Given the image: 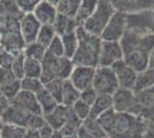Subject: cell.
I'll return each instance as SVG.
<instances>
[{
    "label": "cell",
    "instance_id": "cell-20",
    "mask_svg": "<svg viewBox=\"0 0 154 138\" xmlns=\"http://www.w3.org/2000/svg\"><path fill=\"white\" fill-rule=\"evenodd\" d=\"M36 96H37V99H38L39 106H40V108H42L43 115L50 114V113L53 112V111L60 105V103H59L58 100L46 90L45 86H44L40 91L37 92Z\"/></svg>",
    "mask_w": 154,
    "mask_h": 138
},
{
    "label": "cell",
    "instance_id": "cell-39",
    "mask_svg": "<svg viewBox=\"0 0 154 138\" xmlns=\"http://www.w3.org/2000/svg\"><path fill=\"white\" fill-rule=\"evenodd\" d=\"M46 124V121L44 115H36V114H31L30 118L26 122V129L29 130H39L42 129L44 125Z\"/></svg>",
    "mask_w": 154,
    "mask_h": 138
},
{
    "label": "cell",
    "instance_id": "cell-16",
    "mask_svg": "<svg viewBox=\"0 0 154 138\" xmlns=\"http://www.w3.org/2000/svg\"><path fill=\"white\" fill-rule=\"evenodd\" d=\"M32 14L42 26H53L58 16V11L57 6L50 2L48 0H42L33 9Z\"/></svg>",
    "mask_w": 154,
    "mask_h": 138
},
{
    "label": "cell",
    "instance_id": "cell-54",
    "mask_svg": "<svg viewBox=\"0 0 154 138\" xmlns=\"http://www.w3.org/2000/svg\"><path fill=\"white\" fill-rule=\"evenodd\" d=\"M0 1H1V0H0Z\"/></svg>",
    "mask_w": 154,
    "mask_h": 138
},
{
    "label": "cell",
    "instance_id": "cell-30",
    "mask_svg": "<svg viewBox=\"0 0 154 138\" xmlns=\"http://www.w3.org/2000/svg\"><path fill=\"white\" fill-rule=\"evenodd\" d=\"M26 127L16 124H2L1 129V138H26Z\"/></svg>",
    "mask_w": 154,
    "mask_h": 138
},
{
    "label": "cell",
    "instance_id": "cell-38",
    "mask_svg": "<svg viewBox=\"0 0 154 138\" xmlns=\"http://www.w3.org/2000/svg\"><path fill=\"white\" fill-rule=\"evenodd\" d=\"M47 53H50L54 57H64V50H63V44L60 36H55L54 39L52 40L50 46L47 47Z\"/></svg>",
    "mask_w": 154,
    "mask_h": 138
},
{
    "label": "cell",
    "instance_id": "cell-15",
    "mask_svg": "<svg viewBox=\"0 0 154 138\" xmlns=\"http://www.w3.org/2000/svg\"><path fill=\"white\" fill-rule=\"evenodd\" d=\"M42 24L35 17L32 13H26L20 20V31L26 41V44H30L37 40V36Z\"/></svg>",
    "mask_w": 154,
    "mask_h": 138
},
{
    "label": "cell",
    "instance_id": "cell-2",
    "mask_svg": "<svg viewBox=\"0 0 154 138\" xmlns=\"http://www.w3.org/2000/svg\"><path fill=\"white\" fill-rule=\"evenodd\" d=\"M108 138H143L146 124L143 118L131 113H119L113 108L98 118Z\"/></svg>",
    "mask_w": 154,
    "mask_h": 138
},
{
    "label": "cell",
    "instance_id": "cell-17",
    "mask_svg": "<svg viewBox=\"0 0 154 138\" xmlns=\"http://www.w3.org/2000/svg\"><path fill=\"white\" fill-rule=\"evenodd\" d=\"M31 114L28 112L21 109L19 107L14 105H11L7 111L2 115H1V122L5 124H16V125H22V127H26V122L30 118Z\"/></svg>",
    "mask_w": 154,
    "mask_h": 138
},
{
    "label": "cell",
    "instance_id": "cell-52",
    "mask_svg": "<svg viewBox=\"0 0 154 138\" xmlns=\"http://www.w3.org/2000/svg\"><path fill=\"white\" fill-rule=\"evenodd\" d=\"M63 138H77V136H66Z\"/></svg>",
    "mask_w": 154,
    "mask_h": 138
},
{
    "label": "cell",
    "instance_id": "cell-37",
    "mask_svg": "<svg viewBox=\"0 0 154 138\" xmlns=\"http://www.w3.org/2000/svg\"><path fill=\"white\" fill-rule=\"evenodd\" d=\"M71 109H72V112L75 113L82 121L86 120L88 118H90L91 107L88 104H85L84 101H82L81 99L77 100L76 103L71 106Z\"/></svg>",
    "mask_w": 154,
    "mask_h": 138
},
{
    "label": "cell",
    "instance_id": "cell-36",
    "mask_svg": "<svg viewBox=\"0 0 154 138\" xmlns=\"http://www.w3.org/2000/svg\"><path fill=\"white\" fill-rule=\"evenodd\" d=\"M63 81L64 79H54V81H51V82L46 83L44 85L46 87V90L50 92L60 104H61V94H62Z\"/></svg>",
    "mask_w": 154,
    "mask_h": 138
},
{
    "label": "cell",
    "instance_id": "cell-51",
    "mask_svg": "<svg viewBox=\"0 0 154 138\" xmlns=\"http://www.w3.org/2000/svg\"><path fill=\"white\" fill-rule=\"evenodd\" d=\"M2 122H1V120H0V138H1V129H2Z\"/></svg>",
    "mask_w": 154,
    "mask_h": 138
},
{
    "label": "cell",
    "instance_id": "cell-7",
    "mask_svg": "<svg viewBox=\"0 0 154 138\" xmlns=\"http://www.w3.org/2000/svg\"><path fill=\"white\" fill-rule=\"evenodd\" d=\"M128 28V15L121 12L115 14L109 20L108 24L103 29L100 36L101 40L105 41H120Z\"/></svg>",
    "mask_w": 154,
    "mask_h": 138
},
{
    "label": "cell",
    "instance_id": "cell-3",
    "mask_svg": "<svg viewBox=\"0 0 154 138\" xmlns=\"http://www.w3.org/2000/svg\"><path fill=\"white\" fill-rule=\"evenodd\" d=\"M78 47L72 57V63L75 66L98 67L99 54L103 40L99 36L88 32L83 26H78L76 29Z\"/></svg>",
    "mask_w": 154,
    "mask_h": 138
},
{
    "label": "cell",
    "instance_id": "cell-45",
    "mask_svg": "<svg viewBox=\"0 0 154 138\" xmlns=\"http://www.w3.org/2000/svg\"><path fill=\"white\" fill-rule=\"evenodd\" d=\"M11 106V101H9V99H7L5 96H0V118H1V115L4 114V113L7 111V108Z\"/></svg>",
    "mask_w": 154,
    "mask_h": 138
},
{
    "label": "cell",
    "instance_id": "cell-50",
    "mask_svg": "<svg viewBox=\"0 0 154 138\" xmlns=\"http://www.w3.org/2000/svg\"><path fill=\"white\" fill-rule=\"evenodd\" d=\"M48 1H50V2H52L53 5H58V4L60 2V1H61V0H48Z\"/></svg>",
    "mask_w": 154,
    "mask_h": 138
},
{
    "label": "cell",
    "instance_id": "cell-8",
    "mask_svg": "<svg viewBox=\"0 0 154 138\" xmlns=\"http://www.w3.org/2000/svg\"><path fill=\"white\" fill-rule=\"evenodd\" d=\"M121 60H123V50L120 41L103 40L98 67H112L114 63Z\"/></svg>",
    "mask_w": 154,
    "mask_h": 138
},
{
    "label": "cell",
    "instance_id": "cell-19",
    "mask_svg": "<svg viewBox=\"0 0 154 138\" xmlns=\"http://www.w3.org/2000/svg\"><path fill=\"white\" fill-rule=\"evenodd\" d=\"M77 26H78V24L75 21V19H71V17L64 16L61 14H58L57 19L53 23V28H54L57 35L60 37L63 35H67V33L76 31Z\"/></svg>",
    "mask_w": 154,
    "mask_h": 138
},
{
    "label": "cell",
    "instance_id": "cell-13",
    "mask_svg": "<svg viewBox=\"0 0 154 138\" xmlns=\"http://www.w3.org/2000/svg\"><path fill=\"white\" fill-rule=\"evenodd\" d=\"M11 105L16 106V107H19L21 109L28 112L29 114L43 115L42 108L39 106L38 99H37V96H36V93H32V92L21 90L16 94V97H14L11 100Z\"/></svg>",
    "mask_w": 154,
    "mask_h": 138
},
{
    "label": "cell",
    "instance_id": "cell-41",
    "mask_svg": "<svg viewBox=\"0 0 154 138\" xmlns=\"http://www.w3.org/2000/svg\"><path fill=\"white\" fill-rule=\"evenodd\" d=\"M98 96L99 94L97 93V91L93 87H89V89H85L83 91H81V97H79V99L91 107V106L94 104V101L97 100Z\"/></svg>",
    "mask_w": 154,
    "mask_h": 138
},
{
    "label": "cell",
    "instance_id": "cell-47",
    "mask_svg": "<svg viewBox=\"0 0 154 138\" xmlns=\"http://www.w3.org/2000/svg\"><path fill=\"white\" fill-rule=\"evenodd\" d=\"M26 138H40V136H39L38 130H29L28 129Z\"/></svg>",
    "mask_w": 154,
    "mask_h": 138
},
{
    "label": "cell",
    "instance_id": "cell-5",
    "mask_svg": "<svg viewBox=\"0 0 154 138\" xmlns=\"http://www.w3.org/2000/svg\"><path fill=\"white\" fill-rule=\"evenodd\" d=\"M115 12V8L113 7L110 0H99L94 13L84 22L83 28L88 32L100 37Z\"/></svg>",
    "mask_w": 154,
    "mask_h": 138
},
{
    "label": "cell",
    "instance_id": "cell-10",
    "mask_svg": "<svg viewBox=\"0 0 154 138\" xmlns=\"http://www.w3.org/2000/svg\"><path fill=\"white\" fill-rule=\"evenodd\" d=\"M116 75L119 87L121 89H129V90H134L136 85V81L138 72H136L134 68L127 65L124 60L117 61L110 67Z\"/></svg>",
    "mask_w": 154,
    "mask_h": 138
},
{
    "label": "cell",
    "instance_id": "cell-14",
    "mask_svg": "<svg viewBox=\"0 0 154 138\" xmlns=\"http://www.w3.org/2000/svg\"><path fill=\"white\" fill-rule=\"evenodd\" d=\"M136 93V107L134 114L145 118L154 115V86Z\"/></svg>",
    "mask_w": 154,
    "mask_h": 138
},
{
    "label": "cell",
    "instance_id": "cell-31",
    "mask_svg": "<svg viewBox=\"0 0 154 138\" xmlns=\"http://www.w3.org/2000/svg\"><path fill=\"white\" fill-rule=\"evenodd\" d=\"M55 36H57V32H55L53 26H42L36 41H38L39 44H42L44 47L47 48Z\"/></svg>",
    "mask_w": 154,
    "mask_h": 138
},
{
    "label": "cell",
    "instance_id": "cell-34",
    "mask_svg": "<svg viewBox=\"0 0 154 138\" xmlns=\"http://www.w3.org/2000/svg\"><path fill=\"white\" fill-rule=\"evenodd\" d=\"M21 81V90H24L28 92H32V93H37L40 91L44 84L40 81V78H33V77H23Z\"/></svg>",
    "mask_w": 154,
    "mask_h": 138
},
{
    "label": "cell",
    "instance_id": "cell-24",
    "mask_svg": "<svg viewBox=\"0 0 154 138\" xmlns=\"http://www.w3.org/2000/svg\"><path fill=\"white\" fill-rule=\"evenodd\" d=\"M154 86V68L148 67L145 70L138 72L134 91L139 92Z\"/></svg>",
    "mask_w": 154,
    "mask_h": 138
},
{
    "label": "cell",
    "instance_id": "cell-26",
    "mask_svg": "<svg viewBox=\"0 0 154 138\" xmlns=\"http://www.w3.org/2000/svg\"><path fill=\"white\" fill-rule=\"evenodd\" d=\"M23 53H24L26 59L43 62V60L45 59L46 57V53H47V48L44 47L42 44H39L38 41H33L30 44H26Z\"/></svg>",
    "mask_w": 154,
    "mask_h": 138
},
{
    "label": "cell",
    "instance_id": "cell-27",
    "mask_svg": "<svg viewBox=\"0 0 154 138\" xmlns=\"http://www.w3.org/2000/svg\"><path fill=\"white\" fill-rule=\"evenodd\" d=\"M81 1L82 0H61L58 5H55L58 14L75 19L79 5H81Z\"/></svg>",
    "mask_w": 154,
    "mask_h": 138
},
{
    "label": "cell",
    "instance_id": "cell-29",
    "mask_svg": "<svg viewBox=\"0 0 154 138\" xmlns=\"http://www.w3.org/2000/svg\"><path fill=\"white\" fill-rule=\"evenodd\" d=\"M61 40L63 44L64 57L72 59V57L75 55V53L77 51V47H78V39H77L76 31L61 36Z\"/></svg>",
    "mask_w": 154,
    "mask_h": 138
},
{
    "label": "cell",
    "instance_id": "cell-21",
    "mask_svg": "<svg viewBox=\"0 0 154 138\" xmlns=\"http://www.w3.org/2000/svg\"><path fill=\"white\" fill-rule=\"evenodd\" d=\"M113 108V98L109 94H99L94 104L91 106V118H98L103 113Z\"/></svg>",
    "mask_w": 154,
    "mask_h": 138
},
{
    "label": "cell",
    "instance_id": "cell-28",
    "mask_svg": "<svg viewBox=\"0 0 154 138\" xmlns=\"http://www.w3.org/2000/svg\"><path fill=\"white\" fill-rule=\"evenodd\" d=\"M82 128L85 131L90 135L91 137L93 138H106L107 135L105 130L103 129V127L100 125L98 118H88L86 120H84L82 123Z\"/></svg>",
    "mask_w": 154,
    "mask_h": 138
},
{
    "label": "cell",
    "instance_id": "cell-9",
    "mask_svg": "<svg viewBox=\"0 0 154 138\" xmlns=\"http://www.w3.org/2000/svg\"><path fill=\"white\" fill-rule=\"evenodd\" d=\"M113 109L119 113L134 114L136 107V93L134 90L119 87L113 94Z\"/></svg>",
    "mask_w": 154,
    "mask_h": 138
},
{
    "label": "cell",
    "instance_id": "cell-49",
    "mask_svg": "<svg viewBox=\"0 0 154 138\" xmlns=\"http://www.w3.org/2000/svg\"><path fill=\"white\" fill-rule=\"evenodd\" d=\"M51 138H63V135L60 131H54V133H53V136Z\"/></svg>",
    "mask_w": 154,
    "mask_h": 138
},
{
    "label": "cell",
    "instance_id": "cell-48",
    "mask_svg": "<svg viewBox=\"0 0 154 138\" xmlns=\"http://www.w3.org/2000/svg\"><path fill=\"white\" fill-rule=\"evenodd\" d=\"M148 67L154 68V47L149 53V58H148Z\"/></svg>",
    "mask_w": 154,
    "mask_h": 138
},
{
    "label": "cell",
    "instance_id": "cell-12",
    "mask_svg": "<svg viewBox=\"0 0 154 138\" xmlns=\"http://www.w3.org/2000/svg\"><path fill=\"white\" fill-rule=\"evenodd\" d=\"M116 12L127 15L140 13L154 8V0H110Z\"/></svg>",
    "mask_w": 154,
    "mask_h": 138
},
{
    "label": "cell",
    "instance_id": "cell-42",
    "mask_svg": "<svg viewBox=\"0 0 154 138\" xmlns=\"http://www.w3.org/2000/svg\"><path fill=\"white\" fill-rule=\"evenodd\" d=\"M14 57L12 53L6 51L5 48H0V68H11L13 65Z\"/></svg>",
    "mask_w": 154,
    "mask_h": 138
},
{
    "label": "cell",
    "instance_id": "cell-6",
    "mask_svg": "<svg viewBox=\"0 0 154 138\" xmlns=\"http://www.w3.org/2000/svg\"><path fill=\"white\" fill-rule=\"evenodd\" d=\"M92 87L98 94L112 96L119 89V83L114 70L110 67H97Z\"/></svg>",
    "mask_w": 154,
    "mask_h": 138
},
{
    "label": "cell",
    "instance_id": "cell-23",
    "mask_svg": "<svg viewBox=\"0 0 154 138\" xmlns=\"http://www.w3.org/2000/svg\"><path fill=\"white\" fill-rule=\"evenodd\" d=\"M99 0H82L78 8V12L75 17V21L78 26H83V23L94 13Z\"/></svg>",
    "mask_w": 154,
    "mask_h": 138
},
{
    "label": "cell",
    "instance_id": "cell-22",
    "mask_svg": "<svg viewBox=\"0 0 154 138\" xmlns=\"http://www.w3.org/2000/svg\"><path fill=\"white\" fill-rule=\"evenodd\" d=\"M79 97H81V92L74 86V84L69 79H64L62 94H61V105L66 107H71L77 100H79Z\"/></svg>",
    "mask_w": 154,
    "mask_h": 138
},
{
    "label": "cell",
    "instance_id": "cell-25",
    "mask_svg": "<svg viewBox=\"0 0 154 138\" xmlns=\"http://www.w3.org/2000/svg\"><path fill=\"white\" fill-rule=\"evenodd\" d=\"M83 123V121L77 116L75 113L72 112V109H69V114H68V118H67V121L64 125L61 128L60 132L63 135V137L66 136H76L81 125Z\"/></svg>",
    "mask_w": 154,
    "mask_h": 138
},
{
    "label": "cell",
    "instance_id": "cell-11",
    "mask_svg": "<svg viewBox=\"0 0 154 138\" xmlns=\"http://www.w3.org/2000/svg\"><path fill=\"white\" fill-rule=\"evenodd\" d=\"M96 74L94 67H86V66H75L71 75L69 77V81L74 84L78 91H83L85 89L92 87L93 78Z\"/></svg>",
    "mask_w": 154,
    "mask_h": 138
},
{
    "label": "cell",
    "instance_id": "cell-18",
    "mask_svg": "<svg viewBox=\"0 0 154 138\" xmlns=\"http://www.w3.org/2000/svg\"><path fill=\"white\" fill-rule=\"evenodd\" d=\"M69 109H70V107H66V106L60 104L53 112H51L47 115H44L46 123L50 127H52L55 131H60L67 121Z\"/></svg>",
    "mask_w": 154,
    "mask_h": 138
},
{
    "label": "cell",
    "instance_id": "cell-32",
    "mask_svg": "<svg viewBox=\"0 0 154 138\" xmlns=\"http://www.w3.org/2000/svg\"><path fill=\"white\" fill-rule=\"evenodd\" d=\"M43 72L42 62L36 60L26 59L24 63V77H33V78H40Z\"/></svg>",
    "mask_w": 154,
    "mask_h": 138
},
{
    "label": "cell",
    "instance_id": "cell-33",
    "mask_svg": "<svg viewBox=\"0 0 154 138\" xmlns=\"http://www.w3.org/2000/svg\"><path fill=\"white\" fill-rule=\"evenodd\" d=\"M21 91V81L20 79H14L11 81L6 84L0 85V92L2 96H5L7 99H9V101L16 97V94Z\"/></svg>",
    "mask_w": 154,
    "mask_h": 138
},
{
    "label": "cell",
    "instance_id": "cell-43",
    "mask_svg": "<svg viewBox=\"0 0 154 138\" xmlns=\"http://www.w3.org/2000/svg\"><path fill=\"white\" fill-rule=\"evenodd\" d=\"M17 79L14 76L13 72L11 68H0V85L6 84L11 81Z\"/></svg>",
    "mask_w": 154,
    "mask_h": 138
},
{
    "label": "cell",
    "instance_id": "cell-4",
    "mask_svg": "<svg viewBox=\"0 0 154 138\" xmlns=\"http://www.w3.org/2000/svg\"><path fill=\"white\" fill-rule=\"evenodd\" d=\"M43 72L40 81L45 85L46 83L54 79H68L75 65L72 60L66 57H54L50 53H46L45 59L42 62Z\"/></svg>",
    "mask_w": 154,
    "mask_h": 138
},
{
    "label": "cell",
    "instance_id": "cell-1",
    "mask_svg": "<svg viewBox=\"0 0 154 138\" xmlns=\"http://www.w3.org/2000/svg\"><path fill=\"white\" fill-rule=\"evenodd\" d=\"M120 44L125 63L139 72L148 68L149 53L154 47V33L127 28Z\"/></svg>",
    "mask_w": 154,
    "mask_h": 138
},
{
    "label": "cell",
    "instance_id": "cell-44",
    "mask_svg": "<svg viewBox=\"0 0 154 138\" xmlns=\"http://www.w3.org/2000/svg\"><path fill=\"white\" fill-rule=\"evenodd\" d=\"M54 129L52 128V127H50V125L46 123L42 129H39L38 132H39V136H40V138H51L52 136H53V133H54Z\"/></svg>",
    "mask_w": 154,
    "mask_h": 138
},
{
    "label": "cell",
    "instance_id": "cell-35",
    "mask_svg": "<svg viewBox=\"0 0 154 138\" xmlns=\"http://www.w3.org/2000/svg\"><path fill=\"white\" fill-rule=\"evenodd\" d=\"M24 63H26V55L24 53H21L14 58L13 65L11 67L14 76L17 79H22L24 77Z\"/></svg>",
    "mask_w": 154,
    "mask_h": 138
},
{
    "label": "cell",
    "instance_id": "cell-40",
    "mask_svg": "<svg viewBox=\"0 0 154 138\" xmlns=\"http://www.w3.org/2000/svg\"><path fill=\"white\" fill-rule=\"evenodd\" d=\"M42 0H15L16 5L22 13H32L36 6Z\"/></svg>",
    "mask_w": 154,
    "mask_h": 138
},
{
    "label": "cell",
    "instance_id": "cell-53",
    "mask_svg": "<svg viewBox=\"0 0 154 138\" xmlns=\"http://www.w3.org/2000/svg\"><path fill=\"white\" fill-rule=\"evenodd\" d=\"M0 96H1V92H0Z\"/></svg>",
    "mask_w": 154,
    "mask_h": 138
},
{
    "label": "cell",
    "instance_id": "cell-46",
    "mask_svg": "<svg viewBox=\"0 0 154 138\" xmlns=\"http://www.w3.org/2000/svg\"><path fill=\"white\" fill-rule=\"evenodd\" d=\"M76 136H77V138H93V137H91L90 135L84 130L83 128H82V125H81V128H79V130H78Z\"/></svg>",
    "mask_w": 154,
    "mask_h": 138
}]
</instances>
